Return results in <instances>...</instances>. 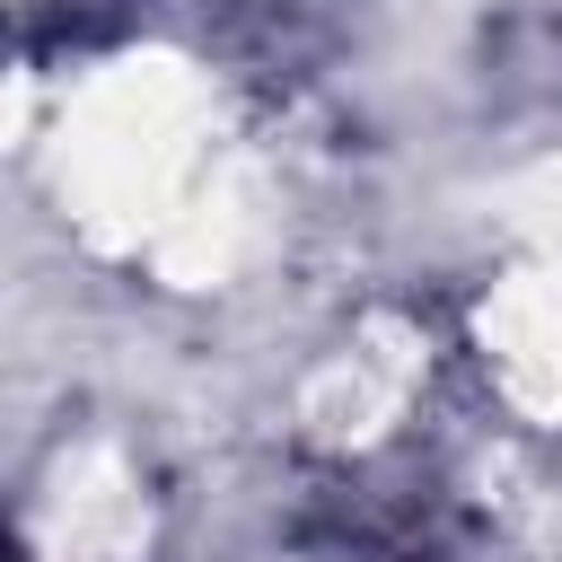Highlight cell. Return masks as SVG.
Returning a JSON list of instances; mask_svg holds the SVG:
<instances>
[{"mask_svg":"<svg viewBox=\"0 0 562 562\" xmlns=\"http://www.w3.org/2000/svg\"><path fill=\"white\" fill-rule=\"evenodd\" d=\"M316 562H439V536H430V509L413 492L342 483L325 527H316Z\"/></svg>","mask_w":562,"mask_h":562,"instance_id":"6da1fadb","label":"cell"}]
</instances>
